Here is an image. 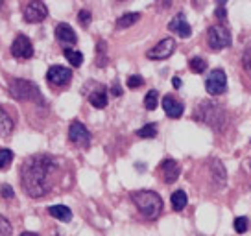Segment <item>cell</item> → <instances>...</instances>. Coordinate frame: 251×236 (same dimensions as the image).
I'll use <instances>...</instances> for the list:
<instances>
[{
  "mask_svg": "<svg viewBox=\"0 0 251 236\" xmlns=\"http://www.w3.org/2000/svg\"><path fill=\"white\" fill-rule=\"evenodd\" d=\"M59 168L57 159L48 153H37L24 161L21 168V185L30 197H43L54 187V175Z\"/></svg>",
  "mask_w": 251,
  "mask_h": 236,
  "instance_id": "1",
  "label": "cell"
},
{
  "mask_svg": "<svg viewBox=\"0 0 251 236\" xmlns=\"http://www.w3.org/2000/svg\"><path fill=\"white\" fill-rule=\"evenodd\" d=\"M131 201L139 209V212L148 220H155L163 211V199L153 190H135L131 192Z\"/></svg>",
  "mask_w": 251,
  "mask_h": 236,
  "instance_id": "2",
  "label": "cell"
},
{
  "mask_svg": "<svg viewBox=\"0 0 251 236\" xmlns=\"http://www.w3.org/2000/svg\"><path fill=\"white\" fill-rule=\"evenodd\" d=\"M194 118L207 124V126H211L212 129L220 131L224 127V124H226V120H227V113L224 111V107H220L218 103L201 102L200 107L194 111Z\"/></svg>",
  "mask_w": 251,
  "mask_h": 236,
  "instance_id": "3",
  "label": "cell"
},
{
  "mask_svg": "<svg viewBox=\"0 0 251 236\" xmlns=\"http://www.w3.org/2000/svg\"><path fill=\"white\" fill-rule=\"evenodd\" d=\"M9 94L13 96L15 100H21V102H39L45 103L43 100V94H41L39 87L35 85L30 79H19V78H11L9 79Z\"/></svg>",
  "mask_w": 251,
  "mask_h": 236,
  "instance_id": "4",
  "label": "cell"
},
{
  "mask_svg": "<svg viewBox=\"0 0 251 236\" xmlns=\"http://www.w3.org/2000/svg\"><path fill=\"white\" fill-rule=\"evenodd\" d=\"M207 45L211 50H222V48L231 47V33L226 26H211L207 32Z\"/></svg>",
  "mask_w": 251,
  "mask_h": 236,
  "instance_id": "5",
  "label": "cell"
},
{
  "mask_svg": "<svg viewBox=\"0 0 251 236\" xmlns=\"http://www.w3.org/2000/svg\"><path fill=\"white\" fill-rule=\"evenodd\" d=\"M205 89L211 96H220L227 89V76L222 69H214L205 79Z\"/></svg>",
  "mask_w": 251,
  "mask_h": 236,
  "instance_id": "6",
  "label": "cell"
},
{
  "mask_svg": "<svg viewBox=\"0 0 251 236\" xmlns=\"http://www.w3.org/2000/svg\"><path fill=\"white\" fill-rule=\"evenodd\" d=\"M23 15H24V21L30 24L43 23L48 17L47 4H45V2H39V0H31V2H28V4L24 6Z\"/></svg>",
  "mask_w": 251,
  "mask_h": 236,
  "instance_id": "7",
  "label": "cell"
},
{
  "mask_svg": "<svg viewBox=\"0 0 251 236\" xmlns=\"http://www.w3.org/2000/svg\"><path fill=\"white\" fill-rule=\"evenodd\" d=\"M69 141H71L74 146L87 150V148L91 146V133H89V129H87L81 122L74 120L71 124V127H69Z\"/></svg>",
  "mask_w": 251,
  "mask_h": 236,
  "instance_id": "8",
  "label": "cell"
},
{
  "mask_svg": "<svg viewBox=\"0 0 251 236\" xmlns=\"http://www.w3.org/2000/svg\"><path fill=\"white\" fill-rule=\"evenodd\" d=\"M174 52H176V41L172 37H166V39L159 41L153 48H150L146 52V57L153 59V61H163V59H168Z\"/></svg>",
  "mask_w": 251,
  "mask_h": 236,
  "instance_id": "9",
  "label": "cell"
},
{
  "mask_svg": "<svg viewBox=\"0 0 251 236\" xmlns=\"http://www.w3.org/2000/svg\"><path fill=\"white\" fill-rule=\"evenodd\" d=\"M72 79V72L67 69V67H61V65H54L50 67L47 72V81L54 87H65L69 85Z\"/></svg>",
  "mask_w": 251,
  "mask_h": 236,
  "instance_id": "10",
  "label": "cell"
},
{
  "mask_svg": "<svg viewBox=\"0 0 251 236\" xmlns=\"http://www.w3.org/2000/svg\"><path fill=\"white\" fill-rule=\"evenodd\" d=\"M11 55L17 57V59H30L33 55V45H31L30 37L26 35H17L13 45H11Z\"/></svg>",
  "mask_w": 251,
  "mask_h": 236,
  "instance_id": "11",
  "label": "cell"
},
{
  "mask_svg": "<svg viewBox=\"0 0 251 236\" xmlns=\"http://www.w3.org/2000/svg\"><path fill=\"white\" fill-rule=\"evenodd\" d=\"M159 173H161V177H163V181L166 185H172V183L177 181V177H179L181 173V168L177 165V161H174V159H165L161 165H159Z\"/></svg>",
  "mask_w": 251,
  "mask_h": 236,
  "instance_id": "12",
  "label": "cell"
},
{
  "mask_svg": "<svg viewBox=\"0 0 251 236\" xmlns=\"http://www.w3.org/2000/svg\"><path fill=\"white\" fill-rule=\"evenodd\" d=\"M168 28H170L174 33H177L181 39H188V37L192 35V28H190L187 17L183 15V13H177V15L174 17L172 21L168 23Z\"/></svg>",
  "mask_w": 251,
  "mask_h": 236,
  "instance_id": "13",
  "label": "cell"
},
{
  "mask_svg": "<svg viewBox=\"0 0 251 236\" xmlns=\"http://www.w3.org/2000/svg\"><path fill=\"white\" fill-rule=\"evenodd\" d=\"M209 170H211V179L214 183L216 189H222L226 181H227V173H226V168L220 163L218 159H211L209 161Z\"/></svg>",
  "mask_w": 251,
  "mask_h": 236,
  "instance_id": "14",
  "label": "cell"
},
{
  "mask_svg": "<svg viewBox=\"0 0 251 236\" xmlns=\"http://www.w3.org/2000/svg\"><path fill=\"white\" fill-rule=\"evenodd\" d=\"M55 39L59 41L61 45H76V32L72 30L67 23H59L55 26Z\"/></svg>",
  "mask_w": 251,
  "mask_h": 236,
  "instance_id": "15",
  "label": "cell"
},
{
  "mask_svg": "<svg viewBox=\"0 0 251 236\" xmlns=\"http://www.w3.org/2000/svg\"><path fill=\"white\" fill-rule=\"evenodd\" d=\"M163 109L170 118H181L183 111H185V105L177 98H174L172 94H166L163 98Z\"/></svg>",
  "mask_w": 251,
  "mask_h": 236,
  "instance_id": "16",
  "label": "cell"
},
{
  "mask_svg": "<svg viewBox=\"0 0 251 236\" xmlns=\"http://www.w3.org/2000/svg\"><path fill=\"white\" fill-rule=\"evenodd\" d=\"M89 102L96 109H103L107 105V91H105V87L96 85V89L89 94Z\"/></svg>",
  "mask_w": 251,
  "mask_h": 236,
  "instance_id": "17",
  "label": "cell"
},
{
  "mask_svg": "<svg viewBox=\"0 0 251 236\" xmlns=\"http://www.w3.org/2000/svg\"><path fill=\"white\" fill-rule=\"evenodd\" d=\"M48 214L54 216L55 220L59 221H71L72 220V211L65 205H54V207H48Z\"/></svg>",
  "mask_w": 251,
  "mask_h": 236,
  "instance_id": "18",
  "label": "cell"
},
{
  "mask_svg": "<svg viewBox=\"0 0 251 236\" xmlns=\"http://www.w3.org/2000/svg\"><path fill=\"white\" fill-rule=\"evenodd\" d=\"M109 63V57H107V45H105V41L100 39L96 43V67H107Z\"/></svg>",
  "mask_w": 251,
  "mask_h": 236,
  "instance_id": "19",
  "label": "cell"
},
{
  "mask_svg": "<svg viewBox=\"0 0 251 236\" xmlns=\"http://www.w3.org/2000/svg\"><path fill=\"white\" fill-rule=\"evenodd\" d=\"M141 19V13H137V11H129V13H124V15H120L117 19V28L118 30H124V28H129V26H133L137 21Z\"/></svg>",
  "mask_w": 251,
  "mask_h": 236,
  "instance_id": "20",
  "label": "cell"
},
{
  "mask_svg": "<svg viewBox=\"0 0 251 236\" xmlns=\"http://www.w3.org/2000/svg\"><path fill=\"white\" fill-rule=\"evenodd\" d=\"M13 131V118L0 107V137H8Z\"/></svg>",
  "mask_w": 251,
  "mask_h": 236,
  "instance_id": "21",
  "label": "cell"
},
{
  "mask_svg": "<svg viewBox=\"0 0 251 236\" xmlns=\"http://www.w3.org/2000/svg\"><path fill=\"white\" fill-rule=\"evenodd\" d=\"M170 201H172L174 211H177V212H179V211H183L188 203L187 192H183V190H176V192L172 194V197H170Z\"/></svg>",
  "mask_w": 251,
  "mask_h": 236,
  "instance_id": "22",
  "label": "cell"
},
{
  "mask_svg": "<svg viewBox=\"0 0 251 236\" xmlns=\"http://www.w3.org/2000/svg\"><path fill=\"white\" fill-rule=\"evenodd\" d=\"M63 54H65V57L69 59V63L72 65V67H81V63H83V54L81 52H78V50H72V48H65L63 50Z\"/></svg>",
  "mask_w": 251,
  "mask_h": 236,
  "instance_id": "23",
  "label": "cell"
},
{
  "mask_svg": "<svg viewBox=\"0 0 251 236\" xmlns=\"http://www.w3.org/2000/svg\"><path fill=\"white\" fill-rule=\"evenodd\" d=\"M188 67H190V71L196 72V74H203L207 71V61H205L203 57H192L188 61Z\"/></svg>",
  "mask_w": 251,
  "mask_h": 236,
  "instance_id": "24",
  "label": "cell"
},
{
  "mask_svg": "<svg viewBox=\"0 0 251 236\" xmlns=\"http://www.w3.org/2000/svg\"><path fill=\"white\" fill-rule=\"evenodd\" d=\"M137 135L141 137V139H155L157 137V124H146V126H142Z\"/></svg>",
  "mask_w": 251,
  "mask_h": 236,
  "instance_id": "25",
  "label": "cell"
},
{
  "mask_svg": "<svg viewBox=\"0 0 251 236\" xmlns=\"http://www.w3.org/2000/svg\"><path fill=\"white\" fill-rule=\"evenodd\" d=\"M13 151L8 150V148H2L0 150V170H6L9 165H11V161H13Z\"/></svg>",
  "mask_w": 251,
  "mask_h": 236,
  "instance_id": "26",
  "label": "cell"
},
{
  "mask_svg": "<svg viewBox=\"0 0 251 236\" xmlns=\"http://www.w3.org/2000/svg\"><path fill=\"white\" fill-rule=\"evenodd\" d=\"M233 227H235V231L238 235H244V233H248V229H250V220H248L246 216H238V218H235V221H233Z\"/></svg>",
  "mask_w": 251,
  "mask_h": 236,
  "instance_id": "27",
  "label": "cell"
},
{
  "mask_svg": "<svg viewBox=\"0 0 251 236\" xmlns=\"http://www.w3.org/2000/svg\"><path fill=\"white\" fill-rule=\"evenodd\" d=\"M157 102H159V93L157 91H148V94L144 98V107L148 111H153L157 107Z\"/></svg>",
  "mask_w": 251,
  "mask_h": 236,
  "instance_id": "28",
  "label": "cell"
},
{
  "mask_svg": "<svg viewBox=\"0 0 251 236\" xmlns=\"http://www.w3.org/2000/svg\"><path fill=\"white\" fill-rule=\"evenodd\" d=\"M11 235V223L8 221V218H4L0 214V236H9Z\"/></svg>",
  "mask_w": 251,
  "mask_h": 236,
  "instance_id": "29",
  "label": "cell"
},
{
  "mask_svg": "<svg viewBox=\"0 0 251 236\" xmlns=\"http://www.w3.org/2000/svg\"><path fill=\"white\" fill-rule=\"evenodd\" d=\"M142 85H144V78H142V76L133 74V76L127 78V87H129V89H139V87H142Z\"/></svg>",
  "mask_w": 251,
  "mask_h": 236,
  "instance_id": "30",
  "label": "cell"
},
{
  "mask_svg": "<svg viewBox=\"0 0 251 236\" xmlns=\"http://www.w3.org/2000/svg\"><path fill=\"white\" fill-rule=\"evenodd\" d=\"M242 65H244V71L248 72V74H250V78H251V48H248V50L244 52Z\"/></svg>",
  "mask_w": 251,
  "mask_h": 236,
  "instance_id": "31",
  "label": "cell"
},
{
  "mask_svg": "<svg viewBox=\"0 0 251 236\" xmlns=\"http://www.w3.org/2000/svg\"><path fill=\"white\" fill-rule=\"evenodd\" d=\"M78 19H79V23H81V26H89V24H91V19H93V15H91V11L81 9V11L78 13Z\"/></svg>",
  "mask_w": 251,
  "mask_h": 236,
  "instance_id": "32",
  "label": "cell"
},
{
  "mask_svg": "<svg viewBox=\"0 0 251 236\" xmlns=\"http://www.w3.org/2000/svg\"><path fill=\"white\" fill-rule=\"evenodd\" d=\"M0 194H2L4 199H13V197H15V192H13V189H11L9 185H2V187H0Z\"/></svg>",
  "mask_w": 251,
  "mask_h": 236,
  "instance_id": "33",
  "label": "cell"
},
{
  "mask_svg": "<svg viewBox=\"0 0 251 236\" xmlns=\"http://www.w3.org/2000/svg\"><path fill=\"white\" fill-rule=\"evenodd\" d=\"M214 13H216V17H218L220 21H224V19L227 17V11H226V8H224V4H220L218 8H216V11H214Z\"/></svg>",
  "mask_w": 251,
  "mask_h": 236,
  "instance_id": "34",
  "label": "cell"
},
{
  "mask_svg": "<svg viewBox=\"0 0 251 236\" xmlns=\"http://www.w3.org/2000/svg\"><path fill=\"white\" fill-rule=\"evenodd\" d=\"M111 93H113V96L122 94V89H120V85H118V81H115V83H113V87H111Z\"/></svg>",
  "mask_w": 251,
  "mask_h": 236,
  "instance_id": "35",
  "label": "cell"
},
{
  "mask_svg": "<svg viewBox=\"0 0 251 236\" xmlns=\"http://www.w3.org/2000/svg\"><path fill=\"white\" fill-rule=\"evenodd\" d=\"M172 83H174V87H176V89H179V87H181V79L179 78H174Z\"/></svg>",
  "mask_w": 251,
  "mask_h": 236,
  "instance_id": "36",
  "label": "cell"
},
{
  "mask_svg": "<svg viewBox=\"0 0 251 236\" xmlns=\"http://www.w3.org/2000/svg\"><path fill=\"white\" fill-rule=\"evenodd\" d=\"M21 236H39V235H35V233H23Z\"/></svg>",
  "mask_w": 251,
  "mask_h": 236,
  "instance_id": "37",
  "label": "cell"
}]
</instances>
